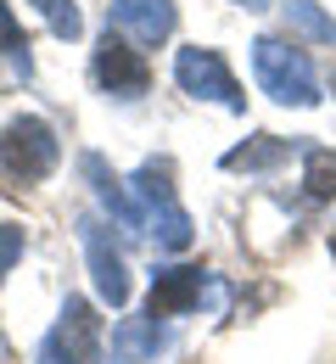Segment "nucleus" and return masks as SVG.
<instances>
[{
	"instance_id": "obj_1",
	"label": "nucleus",
	"mask_w": 336,
	"mask_h": 364,
	"mask_svg": "<svg viewBox=\"0 0 336 364\" xmlns=\"http://www.w3.org/2000/svg\"><path fill=\"white\" fill-rule=\"evenodd\" d=\"M252 68H258V85L264 95H275L281 107H314L320 101V79H314V62L286 40H258L252 46Z\"/></svg>"
},
{
	"instance_id": "obj_2",
	"label": "nucleus",
	"mask_w": 336,
	"mask_h": 364,
	"mask_svg": "<svg viewBox=\"0 0 336 364\" xmlns=\"http://www.w3.org/2000/svg\"><path fill=\"white\" fill-rule=\"evenodd\" d=\"M0 157H6V174L11 180H45L50 168H56V157H62V140L50 129L45 118H34V112H23V118H11L6 124V135H0Z\"/></svg>"
},
{
	"instance_id": "obj_3",
	"label": "nucleus",
	"mask_w": 336,
	"mask_h": 364,
	"mask_svg": "<svg viewBox=\"0 0 336 364\" xmlns=\"http://www.w3.org/2000/svg\"><path fill=\"white\" fill-rule=\"evenodd\" d=\"M174 79H180V90L196 95V101H219L224 112H246V95H241L236 73H230V62H224L219 50L185 46L174 56Z\"/></svg>"
},
{
	"instance_id": "obj_4",
	"label": "nucleus",
	"mask_w": 336,
	"mask_h": 364,
	"mask_svg": "<svg viewBox=\"0 0 336 364\" xmlns=\"http://www.w3.org/2000/svg\"><path fill=\"white\" fill-rule=\"evenodd\" d=\"M90 73H96V85L112 95V101H135V95L151 90V68H146V56H141V50H129L112 28L101 34L96 56H90Z\"/></svg>"
},
{
	"instance_id": "obj_5",
	"label": "nucleus",
	"mask_w": 336,
	"mask_h": 364,
	"mask_svg": "<svg viewBox=\"0 0 336 364\" xmlns=\"http://www.w3.org/2000/svg\"><path fill=\"white\" fill-rule=\"evenodd\" d=\"M79 241H85V258H90L101 303H107V309H124V303H129V264H124V252L112 247V230L101 225V219H79Z\"/></svg>"
},
{
	"instance_id": "obj_6",
	"label": "nucleus",
	"mask_w": 336,
	"mask_h": 364,
	"mask_svg": "<svg viewBox=\"0 0 336 364\" xmlns=\"http://www.w3.org/2000/svg\"><path fill=\"white\" fill-rule=\"evenodd\" d=\"M207 291V269H191V264H174V269L151 274V297H146V314L151 319H180L191 314Z\"/></svg>"
},
{
	"instance_id": "obj_7",
	"label": "nucleus",
	"mask_w": 336,
	"mask_h": 364,
	"mask_svg": "<svg viewBox=\"0 0 336 364\" xmlns=\"http://www.w3.org/2000/svg\"><path fill=\"white\" fill-rule=\"evenodd\" d=\"M107 17H112L107 28H124L135 46H163L174 34V23H180L174 0H112Z\"/></svg>"
},
{
	"instance_id": "obj_8",
	"label": "nucleus",
	"mask_w": 336,
	"mask_h": 364,
	"mask_svg": "<svg viewBox=\"0 0 336 364\" xmlns=\"http://www.w3.org/2000/svg\"><path fill=\"white\" fill-rule=\"evenodd\" d=\"M50 342H56L73 364H96L101 353H107V342H101V319H96V309H90L85 297H67V303H62V319H56Z\"/></svg>"
},
{
	"instance_id": "obj_9",
	"label": "nucleus",
	"mask_w": 336,
	"mask_h": 364,
	"mask_svg": "<svg viewBox=\"0 0 336 364\" xmlns=\"http://www.w3.org/2000/svg\"><path fill=\"white\" fill-rule=\"evenodd\" d=\"M79 168H85V180L96 185V196L107 202V213L118 219V230H124V235H141V230H146V208L129 196V191H124V180L101 163L96 151H85V157H79Z\"/></svg>"
},
{
	"instance_id": "obj_10",
	"label": "nucleus",
	"mask_w": 336,
	"mask_h": 364,
	"mask_svg": "<svg viewBox=\"0 0 336 364\" xmlns=\"http://www.w3.org/2000/svg\"><path fill=\"white\" fill-rule=\"evenodd\" d=\"M163 342H168V336H163V325L151 314L118 319V325H112V342H107V364H146V359H157Z\"/></svg>"
},
{
	"instance_id": "obj_11",
	"label": "nucleus",
	"mask_w": 336,
	"mask_h": 364,
	"mask_svg": "<svg viewBox=\"0 0 336 364\" xmlns=\"http://www.w3.org/2000/svg\"><path fill=\"white\" fill-rule=\"evenodd\" d=\"M286 157H291V140L258 135V140H246V146H236V151H224V168H230V174H269V168H281Z\"/></svg>"
},
{
	"instance_id": "obj_12",
	"label": "nucleus",
	"mask_w": 336,
	"mask_h": 364,
	"mask_svg": "<svg viewBox=\"0 0 336 364\" xmlns=\"http://www.w3.org/2000/svg\"><path fill=\"white\" fill-rule=\"evenodd\" d=\"M281 17H286L291 34H303V40H314V46H336V17H325L314 0H286Z\"/></svg>"
},
{
	"instance_id": "obj_13",
	"label": "nucleus",
	"mask_w": 336,
	"mask_h": 364,
	"mask_svg": "<svg viewBox=\"0 0 336 364\" xmlns=\"http://www.w3.org/2000/svg\"><path fill=\"white\" fill-rule=\"evenodd\" d=\"M303 185H308V196H336V151L331 146H308V168H303Z\"/></svg>"
},
{
	"instance_id": "obj_14",
	"label": "nucleus",
	"mask_w": 336,
	"mask_h": 364,
	"mask_svg": "<svg viewBox=\"0 0 336 364\" xmlns=\"http://www.w3.org/2000/svg\"><path fill=\"white\" fill-rule=\"evenodd\" d=\"M34 6L45 11V23H50V34H56V40H79V28H85V23H79V6H73V0H34Z\"/></svg>"
},
{
	"instance_id": "obj_15",
	"label": "nucleus",
	"mask_w": 336,
	"mask_h": 364,
	"mask_svg": "<svg viewBox=\"0 0 336 364\" xmlns=\"http://www.w3.org/2000/svg\"><path fill=\"white\" fill-rule=\"evenodd\" d=\"M0 50L17 62V73H34V62H28V40H23V28H17V17L6 11V0H0Z\"/></svg>"
},
{
	"instance_id": "obj_16",
	"label": "nucleus",
	"mask_w": 336,
	"mask_h": 364,
	"mask_svg": "<svg viewBox=\"0 0 336 364\" xmlns=\"http://www.w3.org/2000/svg\"><path fill=\"white\" fill-rule=\"evenodd\" d=\"M17 258H23V230H17V225H0V280L11 274Z\"/></svg>"
},
{
	"instance_id": "obj_17",
	"label": "nucleus",
	"mask_w": 336,
	"mask_h": 364,
	"mask_svg": "<svg viewBox=\"0 0 336 364\" xmlns=\"http://www.w3.org/2000/svg\"><path fill=\"white\" fill-rule=\"evenodd\" d=\"M40 364H73V359H67V353H62V348L45 336V342H40Z\"/></svg>"
},
{
	"instance_id": "obj_18",
	"label": "nucleus",
	"mask_w": 336,
	"mask_h": 364,
	"mask_svg": "<svg viewBox=\"0 0 336 364\" xmlns=\"http://www.w3.org/2000/svg\"><path fill=\"white\" fill-rule=\"evenodd\" d=\"M241 6H258V0H241Z\"/></svg>"
},
{
	"instance_id": "obj_19",
	"label": "nucleus",
	"mask_w": 336,
	"mask_h": 364,
	"mask_svg": "<svg viewBox=\"0 0 336 364\" xmlns=\"http://www.w3.org/2000/svg\"><path fill=\"white\" fill-rule=\"evenodd\" d=\"M331 90H336V73H331Z\"/></svg>"
}]
</instances>
